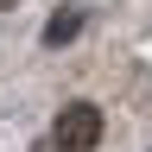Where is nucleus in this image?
<instances>
[{"label": "nucleus", "instance_id": "nucleus-1", "mask_svg": "<svg viewBox=\"0 0 152 152\" xmlns=\"http://www.w3.org/2000/svg\"><path fill=\"white\" fill-rule=\"evenodd\" d=\"M51 133H57L64 152H95V140H102V108H95V102H70Z\"/></svg>", "mask_w": 152, "mask_h": 152}, {"label": "nucleus", "instance_id": "nucleus-2", "mask_svg": "<svg viewBox=\"0 0 152 152\" xmlns=\"http://www.w3.org/2000/svg\"><path fill=\"white\" fill-rule=\"evenodd\" d=\"M76 32H83V13H57L51 26H45V45H70Z\"/></svg>", "mask_w": 152, "mask_h": 152}, {"label": "nucleus", "instance_id": "nucleus-3", "mask_svg": "<svg viewBox=\"0 0 152 152\" xmlns=\"http://www.w3.org/2000/svg\"><path fill=\"white\" fill-rule=\"evenodd\" d=\"M32 152H64V146H57V133H51V140H38V146H32Z\"/></svg>", "mask_w": 152, "mask_h": 152}, {"label": "nucleus", "instance_id": "nucleus-4", "mask_svg": "<svg viewBox=\"0 0 152 152\" xmlns=\"http://www.w3.org/2000/svg\"><path fill=\"white\" fill-rule=\"evenodd\" d=\"M0 7H19V0H0Z\"/></svg>", "mask_w": 152, "mask_h": 152}]
</instances>
